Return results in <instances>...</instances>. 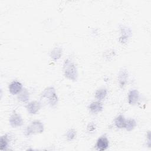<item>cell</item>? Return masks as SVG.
<instances>
[{"label": "cell", "instance_id": "6da1fadb", "mask_svg": "<svg viewBox=\"0 0 151 151\" xmlns=\"http://www.w3.org/2000/svg\"><path fill=\"white\" fill-rule=\"evenodd\" d=\"M63 72L64 76L68 80L77 81L78 71L75 63L70 59H65L63 64Z\"/></svg>", "mask_w": 151, "mask_h": 151}, {"label": "cell", "instance_id": "7a4b0ae2", "mask_svg": "<svg viewBox=\"0 0 151 151\" xmlns=\"http://www.w3.org/2000/svg\"><path fill=\"white\" fill-rule=\"evenodd\" d=\"M41 97L46 99L49 105L51 107L56 106L58 103V99L56 90L54 87L50 86L45 88L41 94Z\"/></svg>", "mask_w": 151, "mask_h": 151}, {"label": "cell", "instance_id": "3957f363", "mask_svg": "<svg viewBox=\"0 0 151 151\" xmlns=\"http://www.w3.org/2000/svg\"><path fill=\"white\" fill-rule=\"evenodd\" d=\"M44 130V124L40 120L32 121L25 129V135L30 136L42 133Z\"/></svg>", "mask_w": 151, "mask_h": 151}, {"label": "cell", "instance_id": "277c9868", "mask_svg": "<svg viewBox=\"0 0 151 151\" xmlns=\"http://www.w3.org/2000/svg\"><path fill=\"white\" fill-rule=\"evenodd\" d=\"M9 122L10 125L12 127H18L23 125L24 122L21 115L15 111H14L13 113L11 115L9 119Z\"/></svg>", "mask_w": 151, "mask_h": 151}, {"label": "cell", "instance_id": "5b68a950", "mask_svg": "<svg viewBox=\"0 0 151 151\" xmlns=\"http://www.w3.org/2000/svg\"><path fill=\"white\" fill-rule=\"evenodd\" d=\"M109 146V141L106 135L100 136L97 140L96 147L97 150L103 151L106 150Z\"/></svg>", "mask_w": 151, "mask_h": 151}, {"label": "cell", "instance_id": "8992f818", "mask_svg": "<svg viewBox=\"0 0 151 151\" xmlns=\"http://www.w3.org/2000/svg\"><path fill=\"white\" fill-rule=\"evenodd\" d=\"M41 107V103L38 101H32L26 105L27 110L30 114H37L40 110Z\"/></svg>", "mask_w": 151, "mask_h": 151}, {"label": "cell", "instance_id": "52a82bcc", "mask_svg": "<svg viewBox=\"0 0 151 151\" xmlns=\"http://www.w3.org/2000/svg\"><path fill=\"white\" fill-rule=\"evenodd\" d=\"M8 89L9 93L12 94V95H15V94H18L23 89L22 84L18 81H12L9 86H8Z\"/></svg>", "mask_w": 151, "mask_h": 151}, {"label": "cell", "instance_id": "ba28073f", "mask_svg": "<svg viewBox=\"0 0 151 151\" xmlns=\"http://www.w3.org/2000/svg\"><path fill=\"white\" fill-rule=\"evenodd\" d=\"M139 99V92L136 89L131 90L127 96L128 103L130 105H134L137 104Z\"/></svg>", "mask_w": 151, "mask_h": 151}, {"label": "cell", "instance_id": "9c48e42d", "mask_svg": "<svg viewBox=\"0 0 151 151\" xmlns=\"http://www.w3.org/2000/svg\"><path fill=\"white\" fill-rule=\"evenodd\" d=\"M128 79V73L126 69H122L120 71L118 76V81L120 88H123L126 86Z\"/></svg>", "mask_w": 151, "mask_h": 151}, {"label": "cell", "instance_id": "30bf717a", "mask_svg": "<svg viewBox=\"0 0 151 151\" xmlns=\"http://www.w3.org/2000/svg\"><path fill=\"white\" fill-rule=\"evenodd\" d=\"M120 31H121V36L120 37L119 41L121 43H125L127 41V39L131 35V33H132L131 29L127 27L122 26L120 28Z\"/></svg>", "mask_w": 151, "mask_h": 151}, {"label": "cell", "instance_id": "8fae6325", "mask_svg": "<svg viewBox=\"0 0 151 151\" xmlns=\"http://www.w3.org/2000/svg\"><path fill=\"white\" fill-rule=\"evenodd\" d=\"M88 109L91 113L97 114L101 112L103 110V107L102 103L100 101H96L92 102L89 105Z\"/></svg>", "mask_w": 151, "mask_h": 151}, {"label": "cell", "instance_id": "7c38bea8", "mask_svg": "<svg viewBox=\"0 0 151 151\" xmlns=\"http://www.w3.org/2000/svg\"><path fill=\"white\" fill-rule=\"evenodd\" d=\"M62 53H63V50L62 48L57 47H55L51 51L50 53V57L51 58L54 60V61H57L58 59L60 58V57L62 55Z\"/></svg>", "mask_w": 151, "mask_h": 151}, {"label": "cell", "instance_id": "4fadbf2b", "mask_svg": "<svg viewBox=\"0 0 151 151\" xmlns=\"http://www.w3.org/2000/svg\"><path fill=\"white\" fill-rule=\"evenodd\" d=\"M126 123V119L122 114L119 115L114 120V124L119 129L124 128Z\"/></svg>", "mask_w": 151, "mask_h": 151}, {"label": "cell", "instance_id": "5bb4252c", "mask_svg": "<svg viewBox=\"0 0 151 151\" xmlns=\"http://www.w3.org/2000/svg\"><path fill=\"white\" fill-rule=\"evenodd\" d=\"M18 99L19 101L22 102H24V103L27 102L29 99V91L26 88L22 89V91L18 94Z\"/></svg>", "mask_w": 151, "mask_h": 151}, {"label": "cell", "instance_id": "9a60e30c", "mask_svg": "<svg viewBox=\"0 0 151 151\" xmlns=\"http://www.w3.org/2000/svg\"><path fill=\"white\" fill-rule=\"evenodd\" d=\"M9 139L7 134H4L1 137L0 140V149L2 150H6L9 145Z\"/></svg>", "mask_w": 151, "mask_h": 151}, {"label": "cell", "instance_id": "2e32d148", "mask_svg": "<svg viewBox=\"0 0 151 151\" xmlns=\"http://www.w3.org/2000/svg\"><path fill=\"white\" fill-rule=\"evenodd\" d=\"M107 94V91L106 88H100L98 89L95 94V97L99 100H103Z\"/></svg>", "mask_w": 151, "mask_h": 151}, {"label": "cell", "instance_id": "e0dca14e", "mask_svg": "<svg viewBox=\"0 0 151 151\" xmlns=\"http://www.w3.org/2000/svg\"><path fill=\"white\" fill-rule=\"evenodd\" d=\"M136 126L137 123L136 120L134 119H129L126 120L124 129H126V130L127 131H132L136 127Z\"/></svg>", "mask_w": 151, "mask_h": 151}, {"label": "cell", "instance_id": "ac0fdd59", "mask_svg": "<svg viewBox=\"0 0 151 151\" xmlns=\"http://www.w3.org/2000/svg\"><path fill=\"white\" fill-rule=\"evenodd\" d=\"M66 139L68 141L73 140L76 136V131L74 129H69L65 134Z\"/></svg>", "mask_w": 151, "mask_h": 151}, {"label": "cell", "instance_id": "d6986e66", "mask_svg": "<svg viewBox=\"0 0 151 151\" xmlns=\"http://www.w3.org/2000/svg\"><path fill=\"white\" fill-rule=\"evenodd\" d=\"M95 129H96V125L93 123H90L87 126V129L89 132H93V130H95Z\"/></svg>", "mask_w": 151, "mask_h": 151}]
</instances>
